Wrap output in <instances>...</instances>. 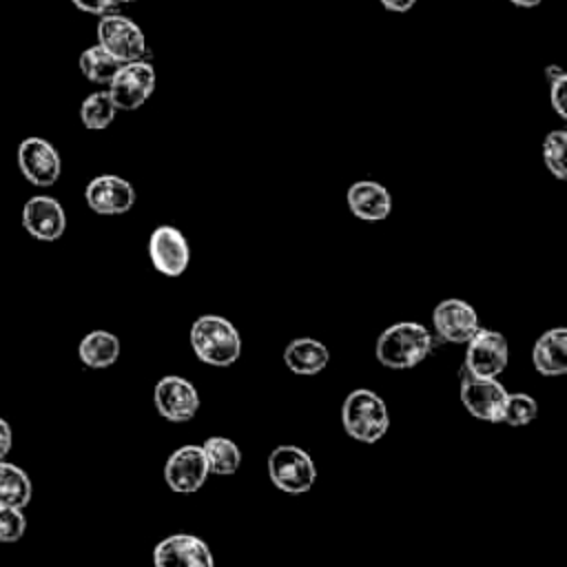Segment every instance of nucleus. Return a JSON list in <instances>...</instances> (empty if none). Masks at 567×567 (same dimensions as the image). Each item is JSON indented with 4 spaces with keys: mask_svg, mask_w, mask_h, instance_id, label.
Masks as SVG:
<instances>
[{
    "mask_svg": "<svg viewBox=\"0 0 567 567\" xmlns=\"http://www.w3.org/2000/svg\"><path fill=\"white\" fill-rule=\"evenodd\" d=\"M115 104L109 95V91H95L86 95L80 104V120L91 131H102L115 120Z\"/></svg>",
    "mask_w": 567,
    "mask_h": 567,
    "instance_id": "24",
    "label": "nucleus"
},
{
    "mask_svg": "<svg viewBox=\"0 0 567 567\" xmlns=\"http://www.w3.org/2000/svg\"><path fill=\"white\" fill-rule=\"evenodd\" d=\"M565 146H567V133L565 131H551L545 135L543 142V162L547 171L556 179L567 177V166H565Z\"/></svg>",
    "mask_w": 567,
    "mask_h": 567,
    "instance_id": "26",
    "label": "nucleus"
},
{
    "mask_svg": "<svg viewBox=\"0 0 567 567\" xmlns=\"http://www.w3.org/2000/svg\"><path fill=\"white\" fill-rule=\"evenodd\" d=\"M509 359L507 341L501 332L489 328H478L465 350V368L476 377H498Z\"/></svg>",
    "mask_w": 567,
    "mask_h": 567,
    "instance_id": "9",
    "label": "nucleus"
},
{
    "mask_svg": "<svg viewBox=\"0 0 567 567\" xmlns=\"http://www.w3.org/2000/svg\"><path fill=\"white\" fill-rule=\"evenodd\" d=\"M536 414H538V403L534 396L523 394V392H516V394L507 392L503 414H501L503 423H507L512 427H520V425L532 423L536 419Z\"/></svg>",
    "mask_w": 567,
    "mask_h": 567,
    "instance_id": "25",
    "label": "nucleus"
},
{
    "mask_svg": "<svg viewBox=\"0 0 567 567\" xmlns=\"http://www.w3.org/2000/svg\"><path fill=\"white\" fill-rule=\"evenodd\" d=\"M461 374V401L467 412L481 421L501 423L503 405L507 399V390L496 377H476L465 365L458 370Z\"/></svg>",
    "mask_w": 567,
    "mask_h": 567,
    "instance_id": "7",
    "label": "nucleus"
},
{
    "mask_svg": "<svg viewBox=\"0 0 567 567\" xmlns=\"http://www.w3.org/2000/svg\"><path fill=\"white\" fill-rule=\"evenodd\" d=\"M432 352V334L416 321H399L377 339V359L392 370H408Z\"/></svg>",
    "mask_w": 567,
    "mask_h": 567,
    "instance_id": "2",
    "label": "nucleus"
},
{
    "mask_svg": "<svg viewBox=\"0 0 567 567\" xmlns=\"http://www.w3.org/2000/svg\"><path fill=\"white\" fill-rule=\"evenodd\" d=\"M27 532V518L22 507L0 505V543H16Z\"/></svg>",
    "mask_w": 567,
    "mask_h": 567,
    "instance_id": "27",
    "label": "nucleus"
},
{
    "mask_svg": "<svg viewBox=\"0 0 567 567\" xmlns=\"http://www.w3.org/2000/svg\"><path fill=\"white\" fill-rule=\"evenodd\" d=\"M20 221L22 228L40 241H55L66 230V213L62 204L49 195H35L27 199Z\"/></svg>",
    "mask_w": 567,
    "mask_h": 567,
    "instance_id": "14",
    "label": "nucleus"
},
{
    "mask_svg": "<svg viewBox=\"0 0 567 567\" xmlns=\"http://www.w3.org/2000/svg\"><path fill=\"white\" fill-rule=\"evenodd\" d=\"M13 445V432L11 425L0 416V458H7Z\"/></svg>",
    "mask_w": 567,
    "mask_h": 567,
    "instance_id": "30",
    "label": "nucleus"
},
{
    "mask_svg": "<svg viewBox=\"0 0 567 567\" xmlns=\"http://www.w3.org/2000/svg\"><path fill=\"white\" fill-rule=\"evenodd\" d=\"M549 102L560 117H567V78L549 82Z\"/></svg>",
    "mask_w": 567,
    "mask_h": 567,
    "instance_id": "28",
    "label": "nucleus"
},
{
    "mask_svg": "<svg viewBox=\"0 0 567 567\" xmlns=\"http://www.w3.org/2000/svg\"><path fill=\"white\" fill-rule=\"evenodd\" d=\"M153 401H155L159 416H164L166 421H173V423L190 421L199 410V394H197L195 385L188 379L175 377V374L162 377L155 383Z\"/></svg>",
    "mask_w": 567,
    "mask_h": 567,
    "instance_id": "10",
    "label": "nucleus"
},
{
    "mask_svg": "<svg viewBox=\"0 0 567 567\" xmlns=\"http://www.w3.org/2000/svg\"><path fill=\"white\" fill-rule=\"evenodd\" d=\"M379 2L383 4V9H388L392 13H405L416 4V0H379Z\"/></svg>",
    "mask_w": 567,
    "mask_h": 567,
    "instance_id": "31",
    "label": "nucleus"
},
{
    "mask_svg": "<svg viewBox=\"0 0 567 567\" xmlns=\"http://www.w3.org/2000/svg\"><path fill=\"white\" fill-rule=\"evenodd\" d=\"M106 86L117 111H135L155 91V69L144 58L124 62Z\"/></svg>",
    "mask_w": 567,
    "mask_h": 567,
    "instance_id": "5",
    "label": "nucleus"
},
{
    "mask_svg": "<svg viewBox=\"0 0 567 567\" xmlns=\"http://www.w3.org/2000/svg\"><path fill=\"white\" fill-rule=\"evenodd\" d=\"M268 476L281 492L303 494L315 485L317 467L306 450L297 445H277L268 456Z\"/></svg>",
    "mask_w": 567,
    "mask_h": 567,
    "instance_id": "4",
    "label": "nucleus"
},
{
    "mask_svg": "<svg viewBox=\"0 0 567 567\" xmlns=\"http://www.w3.org/2000/svg\"><path fill=\"white\" fill-rule=\"evenodd\" d=\"M122 62H117L104 47L93 44L80 53L78 66L82 75L93 84H109Z\"/></svg>",
    "mask_w": 567,
    "mask_h": 567,
    "instance_id": "23",
    "label": "nucleus"
},
{
    "mask_svg": "<svg viewBox=\"0 0 567 567\" xmlns=\"http://www.w3.org/2000/svg\"><path fill=\"white\" fill-rule=\"evenodd\" d=\"M208 474L210 472H208V463H206L202 445L177 447L164 465V478H166L168 487L177 494L197 492L206 483Z\"/></svg>",
    "mask_w": 567,
    "mask_h": 567,
    "instance_id": "12",
    "label": "nucleus"
},
{
    "mask_svg": "<svg viewBox=\"0 0 567 567\" xmlns=\"http://www.w3.org/2000/svg\"><path fill=\"white\" fill-rule=\"evenodd\" d=\"M97 44L104 47L117 62L142 60L146 53L144 31L126 16L102 13L97 22Z\"/></svg>",
    "mask_w": 567,
    "mask_h": 567,
    "instance_id": "6",
    "label": "nucleus"
},
{
    "mask_svg": "<svg viewBox=\"0 0 567 567\" xmlns=\"http://www.w3.org/2000/svg\"><path fill=\"white\" fill-rule=\"evenodd\" d=\"M157 567H213L215 558L208 545L193 534H173L153 549Z\"/></svg>",
    "mask_w": 567,
    "mask_h": 567,
    "instance_id": "15",
    "label": "nucleus"
},
{
    "mask_svg": "<svg viewBox=\"0 0 567 567\" xmlns=\"http://www.w3.org/2000/svg\"><path fill=\"white\" fill-rule=\"evenodd\" d=\"M148 257L157 272L166 277H179L190 261V248L182 230L175 226H157L148 237Z\"/></svg>",
    "mask_w": 567,
    "mask_h": 567,
    "instance_id": "11",
    "label": "nucleus"
},
{
    "mask_svg": "<svg viewBox=\"0 0 567 567\" xmlns=\"http://www.w3.org/2000/svg\"><path fill=\"white\" fill-rule=\"evenodd\" d=\"M202 450H204V456H206L210 474L230 476L241 465V452H239L237 443L226 439V436H210V439H206L202 443Z\"/></svg>",
    "mask_w": 567,
    "mask_h": 567,
    "instance_id": "22",
    "label": "nucleus"
},
{
    "mask_svg": "<svg viewBox=\"0 0 567 567\" xmlns=\"http://www.w3.org/2000/svg\"><path fill=\"white\" fill-rule=\"evenodd\" d=\"M330 361L328 348L312 337H297L284 350V363L299 377L319 374Z\"/></svg>",
    "mask_w": 567,
    "mask_h": 567,
    "instance_id": "19",
    "label": "nucleus"
},
{
    "mask_svg": "<svg viewBox=\"0 0 567 567\" xmlns=\"http://www.w3.org/2000/svg\"><path fill=\"white\" fill-rule=\"evenodd\" d=\"M346 199H348L350 213L365 221H381L392 213L390 190L383 184L372 179H361L350 184Z\"/></svg>",
    "mask_w": 567,
    "mask_h": 567,
    "instance_id": "17",
    "label": "nucleus"
},
{
    "mask_svg": "<svg viewBox=\"0 0 567 567\" xmlns=\"http://www.w3.org/2000/svg\"><path fill=\"white\" fill-rule=\"evenodd\" d=\"M126 2H135V0H113V4H126Z\"/></svg>",
    "mask_w": 567,
    "mask_h": 567,
    "instance_id": "34",
    "label": "nucleus"
},
{
    "mask_svg": "<svg viewBox=\"0 0 567 567\" xmlns=\"http://www.w3.org/2000/svg\"><path fill=\"white\" fill-rule=\"evenodd\" d=\"M532 361L536 372L543 377H560L567 372V330L551 328L543 332L532 352Z\"/></svg>",
    "mask_w": 567,
    "mask_h": 567,
    "instance_id": "18",
    "label": "nucleus"
},
{
    "mask_svg": "<svg viewBox=\"0 0 567 567\" xmlns=\"http://www.w3.org/2000/svg\"><path fill=\"white\" fill-rule=\"evenodd\" d=\"M78 357L86 368H109L120 357V339L109 330H93L82 337L78 346Z\"/></svg>",
    "mask_w": 567,
    "mask_h": 567,
    "instance_id": "20",
    "label": "nucleus"
},
{
    "mask_svg": "<svg viewBox=\"0 0 567 567\" xmlns=\"http://www.w3.org/2000/svg\"><path fill=\"white\" fill-rule=\"evenodd\" d=\"M18 168L29 184L47 188L58 182L62 162L55 146L49 140L24 137L18 146Z\"/></svg>",
    "mask_w": 567,
    "mask_h": 567,
    "instance_id": "8",
    "label": "nucleus"
},
{
    "mask_svg": "<svg viewBox=\"0 0 567 567\" xmlns=\"http://www.w3.org/2000/svg\"><path fill=\"white\" fill-rule=\"evenodd\" d=\"M89 208L97 215H124L135 204V188L120 175H97L84 188Z\"/></svg>",
    "mask_w": 567,
    "mask_h": 567,
    "instance_id": "13",
    "label": "nucleus"
},
{
    "mask_svg": "<svg viewBox=\"0 0 567 567\" xmlns=\"http://www.w3.org/2000/svg\"><path fill=\"white\" fill-rule=\"evenodd\" d=\"M432 323L436 334L450 343H467L470 337L481 328L476 310L463 299H443L434 312Z\"/></svg>",
    "mask_w": 567,
    "mask_h": 567,
    "instance_id": "16",
    "label": "nucleus"
},
{
    "mask_svg": "<svg viewBox=\"0 0 567 567\" xmlns=\"http://www.w3.org/2000/svg\"><path fill=\"white\" fill-rule=\"evenodd\" d=\"M190 348L199 361L217 368L235 363L241 354L237 328L221 315H202L190 326Z\"/></svg>",
    "mask_w": 567,
    "mask_h": 567,
    "instance_id": "1",
    "label": "nucleus"
},
{
    "mask_svg": "<svg viewBox=\"0 0 567 567\" xmlns=\"http://www.w3.org/2000/svg\"><path fill=\"white\" fill-rule=\"evenodd\" d=\"M341 421L343 430L354 441L377 443L388 432L390 414L385 401L377 392L368 388H357L343 401Z\"/></svg>",
    "mask_w": 567,
    "mask_h": 567,
    "instance_id": "3",
    "label": "nucleus"
},
{
    "mask_svg": "<svg viewBox=\"0 0 567 567\" xmlns=\"http://www.w3.org/2000/svg\"><path fill=\"white\" fill-rule=\"evenodd\" d=\"M75 9L91 13V16H102L109 13V9H113V0H71Z\"/></svg>",
    "mask_w": 567,
    "mask_h": 567,
    "instance_id": "29",
    "label": "nucleus"
},
{
    "mask_svg": "<svg viewBox=\"0 0 567 567\" xmlns=\"http://www.w3.org/2000/svg\"><path fill=\"white\" fill-rule=\"evenodd\" d=\"M509 2H514L516 7H523V9H532V7L540 4L543 0H509Z\"/></svg>",
    "mask_w": 567,
    "mask_h": 567,
    "instance_id": "33",
    "label": "nucleus"
},
{
    "mask_svg": "<svg viewBox=\"0 0 567 567\" xmlns=\"http://www.w3.org/2000/svg\"><path fill=\"white\" fill-rule=\"evenodd\" d=\"M31 496H33V485L29 474L16 463L0 458V505L24 509Z\"/></svg>",
    "mask_w": 567,
    "mask_h": 567,
    "instance_id": "21",
    "label": "nucleus"
},
{
    "mask_svg": "<svg viewBox=\"0 0 567 567\" xmlns=\"http://www.w3.org/2000/svg\"><path fill=\"white\" fill-rule=\"evenodd\" d=\"M545 78H547V82H554V80H560V78H567V75H565V71H563L560 66L549 64V66L545 69Z\"/></svg>",
    "mask_w": 567,
    "mask_h": 567,
    "instance_id": "32",
    "label": "nucleus"
}]
</instances>
